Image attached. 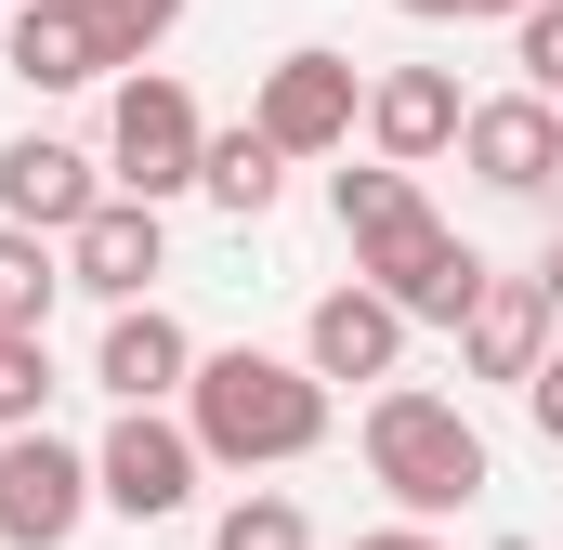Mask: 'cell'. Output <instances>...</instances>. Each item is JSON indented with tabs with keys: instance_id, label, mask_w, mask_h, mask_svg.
I'll return each mask as SVG.
<instances>
[{
	"instance_id": "cell-1",
	"label": "cell",
	"mask_w": 563,
	"mask_h": 550,
	"mask_svg": "<svg viewBox=\"0 0 563 550\" xmlns=\"http://www.w3.org/2000/svg\"><path fill=\"white\" fill-rule=\"evenodd\" d=\"M184 419H197L210 472H288V459L328 446V381H314V354H263V341H236V354H197Z\"/></svg>"
},
{
	"instance_id": "cell-2",
	"label": "cell",
	"mask_w": 563,
	"mask_h": 550,
	"mask_svg": "<svg viewBox=\"0 0 563 550\" xmlns=\"http://www.w3.org/2000/svg\"><path fill=\"white\" fill-rule=\"evenodd\" d=\"M367 472H380V498L394 512H420V525H445V512H472L485 498V432H472V407L459 394H420V381H380L367 394Z\"/></svg>"
},
{
	"instance_id": "cell-3",
	"label": "cell",
	"mask_w": 563,
	"mask_h": 550,
	"mask_svg": "<svg viewBox=\"0 0 563 550\" xmlns=\"http://www.w3.org/2000/svg\"><path fill=\"white\" fill-rule=\"evenodd\" d=\"M197 157H210V119H197V92H184L170 66H132V79H119V106H106V184L170 210V197L197 184Z\"/></svg>"
},
{
	"instance_id": "cell-4",
	"label": "cell",
	"mask_w": 563,
	"mask_h": 550,
	"mask_svg": "<svg viewBox=\"0 0 563 550\" xmlns=\"http://www.w3.org/2000/svg\"><path fill=\"white\" fill-rule=\"evenodd\" d=\"M92 512H106V485H92V446H66L53 419L0 432V538H13V550H66Z\"/></svg>"
},
{
	"instance_id": "cell-5",
	"label": "cell",
	"mask_w": 563,
	"mask_h": 550,
	"mask_svg": "<svg viewBox=\"0 0 563 550\" xmlns=\"http://www.w3.org/2000/svg\"><path fill=\"white\" fill-rule=\"evenodd\" d=\"M197 472H210L197 419H157V407H119V419H106V446H92V485H106L119 525H170V512L197 498Z\"/></svg>"
},
{
	"instance_id": "cell-6",
	"label": "cell",
	"mask_w": 563,
	"mask_h": 550,
	"mask_svg": "<svg viewBox=\"0 0 563 550\" xmlns=\"http://www.w3.org/2000/svg\"><path fill=\"white\" fill-rule=\"evenodd\" d=\"M354 275H367V288H394V301H407V328H459V315H472V288H485V250H472L459 223H432V210H420V223L367 237Z\"/></svg>"
},
{
	"instance_id": "cell-7",
	"label": "cell",
	"mask_w": 563,
	"mask_h": 550,
	"mask_svg": "<svg viewBox=\"0 0 563 550\" xmlns=\"http://www.w3.org/2000/svg\"><path fill=\"white\" fill-rule=\"evenodd\" d=\"M250 119H263L288 157H341L354 119H367V79H354L341 53H276V66H263V92H250Z\"/></svg>"
},
{
	"instance_id": "cell-8",
	"label": "cell",
	"mask_w": 563,
	"mask_h": 550,
	"mask_svg": "<svg viewBox=\"0 0 563 550\" xmlns=\"http://www.w3.org/2000/svg\"><path fill=\"white\" fill-rule=\"evenodd\" d=\"M157 275H170L157 197H92V210L66 223V288H92V301H157Z\"/></svg>"
},
{
	"instance_id": "cell-9",
	"label": "cell",
	"mask_w": 563,
	"mask_h": 550,
	"mask_svg": "<svg viewBox=\"0 0 563 550\" xmlns=\"http://www.w3.org/2000/svg\"><path fill=\"white\" fill-rule=\"evenodd\" d=\"M197 381V341L170 301H106V341H92V394L106 407H170Z\"/></svg>"
},
{
	"instance_id": "cell-10",
	"label": "cell",
	"mask_w": 563,
	"mask_h": 550,
	"mask_svg": "<svg viewBox=\"0 0 563 550\" xmlns=\"http://www.w3.org/2000/svg\"><path fill=\"white\" fill-rule=\"evenodd\" d=\"M301 354H314L328 394H341V381H394V367H407V301L354 275V288H328V301L301 315Z\"/></svg>"
},
{
	"instance_id": "cell-11",
	"label": "cell",
	"mask_w": 563,
	"mask_h": 550,
	"mask_svg": "<svg viewBox=\"0 0 563 550\" xmlns=\"http://www.w3.org/2000/svg\"><path fill=\"white\" fill-rule=\"evenodd\" d=\"M459 157H472V184L538 197V184L563 170V106H551V92H498V106H472V119H459Z\"/></svg>"
},
{
	"instance_id": "cell-12",
	"label": "cell",
	"mask_w": 563,
	"mask_h": 550,
	"mask_svg": "<svg viewBox=\"0 0 563 550\" xmlns=\"http://www.w3.org/2000/svg\"><path fill=\"white\" fill-rule=\"evenodd\" d=\"M0 66H13L26 92H92V79H119V53H106L92 0H13V40H0Z\"/></svg>"
},
{
	"instance_id": "cell-13",
	"label": "cell",
	"mask_w": 563,
	"mask_h": 550,
	"mask_svg": "<svg viewBox=\"0 0 563 550\" xmlns=\"http://www.w3.org/2000/svg\"><path fill=\"white\" fill-rule=\"evenodd\" d=\"M551 328H563V315H551V288H538V275H485V288H472V315H459V367L525 394V367L551 354Z\"/></svg>"
},
{
	"instance_id": "cell-14",
	"label": "cell",
	"mask_w": 563,
	"mask_h": 550,
	"mask_svg": "<svg viewBox=\"0 0 563 550\" xmlns=\"http://www.w3.org/2000/svg\"><path fill=\"white\" fill-rule=\"evenodd\" d=\"M92 197H119L79 144H53V132H13L0 144V223H40V237H66Z\"/></svg>"
},
{
	"instance_id": "cell-15",
	"label": "cell",
	"mask_w": 563,
	"mask_h": 550,
	"mask_svg": "<svg viewBox=\"0 0 563 550\" xmlns=\"http://www.w3.org/2000/svg\"><path fill=\"white\" fill-rule=\"evenodd\" d=\"M459 119H472V106H459L445 66H394V79H367V144L407 157V170H432V157L459 144Z\"/></svg>"
},
{
	"instance_id": "cell-16",
	"label": "cell",
	"mask_w": 563,
	"mask_h": 550,
	"mask_svg": "<svg viewBox=\"0 0 563 550\" xmlns=\"http://www.w3.org/2000/svg\"><path fill=\"white\" fill-rule=\"evenodd\" d=\"M197 197H210V210H236V223H263V210L288 197V144L263 132V119L210 132V157H197Z\"/></svg>"
},
{
	"instance_id": "cell-17",
	"label": "cell",
	"mask_w": 563,
	"mask_h": 550,
	"mask_svg": "<svg viewBox=\"0 0 563 550\" xmlns=\"http://www.w3.org/2000/svg\"><path fill=\"white\" fill-rule=\"evenodd\" d=\"M432 197H420V170L407 157H367V170H328V223L367 250V237H394V223H420Z\"/></svg>"
},
{
	"instance_id": "cell-18",
	"label": "cell",
	"mask_w": 563,
	"mask_h": 550,
	"mask_svg": "<svg viewBox=\"0 0 563 550\" xmlns=\"http://www.w3.org/2000/svg\"><path fill=\"white\" fill-rule=\"evenodd\" d=\"M53 288H66V237L0 223V328H53Z\"/></svg>"
},
{
	"instance_id": "cell-19",
	"label": "cell",
	"mask_w": 563,
	"mask_h": 550,
	"mask_svg": "<svg viewBox=\"0 0 563 550\" xmlns=\"http://www.w3.org/2000/svg\"><path fill=\"white\" fill-rule=\"evenodd\" d=\"M53 407V328H0V432Z\"/></svg>"
},
{
	"instance_id": "cell-20",
	"label": "cell",
	"mask_w": 563,
	"mask_h": 550,
	"mask_svg": "<svg viewBox=\"0 0 563 550\" xmlns=\"http://www.w3.org/2000/svg\"><path fill=\"white\" fill-rule=\"evenodd\" d=\"M210 550H314V525H301V498H276V485H250L223 525H210Z\"/></svg>"
},
{
	"instance_id": "cell-21",
	"label": "cell",
	"mask_w": 563,
	"mask_h": 550,
	"mask_svg": "<svg viewBox=\"0 0 563 550\" xmlns=\"http://www.w3.org/2000/svg\"><path fill=\"white\" fill-rule=\"evenodd\" d=\"M92 26H106V53H119V66H157V40L184 26V0H92Z\"/></svg>"
},
{
	"instance_id": "cell-22",
	"label": "cell",
	"mask_w": 563,
	"mask_h": 550,
	"mask_svg": "<svg viewBox=\"0 0 563 550\" xmlns=\"http://www.w3.org/2000/svg\"><path fill=\"white\" fill-rule=\"evenodd\" d=\"M511 66H525V92L563 106V0H525V13H511Z\"/></svg>"
},
{
	"instance_id": "cell-23",
	"label": "cell",
	"mask_w": 563,
	"mask_h": 550,
	"mask_svg": "<svg viewBox=\"0 0 563 550\" xmlns=\"http://www.w3.org/2000/svg\"><path fill=\"white\" fill-rule=\"evenodd\" d=\"M525 419L563 446V354H538V367H525Z\"/></svg>"
},
{
	"instance_id": "cell-24",
	"label": "cell",
	"mask_w": 563,
	"mask_h": 550,
	"mask_svg": "<svg viewBox=\"0 0 563 550\" xmlns=\"http://www.w3.org/2000/svg\"><path fill=\"white\" fill-rule=\"evenodd\" d=\"M394 13H420V26H445V13H459V26H472V13H525V0H394Z\"/></svg>"
},
{
	"instance_id": "cell-25",
	"label": "cell",
	"mask_w": 563,
	"mask_h": 550,
	"mask_svg": "<svg viewBox=\"0 0 563 550\" xmlns=\"http://www.w3.org/2000/svg\"><path fill=\"white\" fill-rule=\"evenodd\" d=\"M354 550H445V538H432L420 512H407V525H380V538H354Z\"/></svg>"
},
{
	"instance_id": "cell-26",
	"label": "cell",
	"mask_w": 563,
	"mask_h": 550,
	"mask_svg": "<svg viewBox=\"0 0 563 550\" xmlns=\"http://www.w3.org/2000/svg\"><path fill=\"white\" fill-rule=\"evenodd\" d=\"M538 288H551V315H563V237H551V250H538Z\"/></svg>"
}]
</instances>
